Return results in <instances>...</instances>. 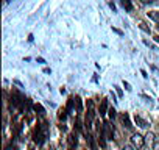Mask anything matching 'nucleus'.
<instances>
[{
    "instance_id": "nucleus-1",
    "label": "nucleus",
    "mask_w": 159,
    "mask_h": 150,
    "mask_svg": "<svg viewBox=\"0 0 159 150\" xmlns=\"http://www.w3.org/2000/svg\"><path fill=\"white\" fill-rule=\"evenodd\" d=\"M131 144L136 147V148H142L143 144H145V138L140 134V133H134L131 136Z\"/></svg>"
},
{
    "instance_id": "nucleus-2",
    "label": "nucleus",
    "mask_w": 159,
    "mask_h": 150,
    "mask_svg": "<svg viewBox=\"0 0 159 150\" xmlns=\"http://www.w3.org/2000/svg\"><path fill=\"white\" fill-rule=\"evenodd\" d=\"M45 136H47V134L44 133V130L41 128V125H38V128H36L34 133H33V141H34L36 144L41 145V144L44 142V138H45Z\"/></svg>"
},
{
    "instance_id": "nucleus-3",
    "label": "nucleus",
    "mask_w": 159,
    "mask_h": 150,
    "mask_svg": "<svg viewBox=\"0 0 159 150\" xmlns=\"http://www.w3.org/2000/svg\"><path fill=\"white\" fill-rule=\"evenodd\" d=\"M94 117H95V113H94V110H92V102H89V111H88V114H86V127H88V130L92 127Z\"/></svg>"
},
{
    "instance_id": "nucleus-4",
    "label": "nucleus",
    "mask_w": 159,
    "mask_h": 150,
    "mask_svg": "<svg viewBox=\"0 0 159 150\" xmlns=\"http://www.w3.org/2000/svg\"><path fill=\"white\" fill-rule=\"evenodd\" d=\"M103 130H105V136L106 139H112V134H114V125L111 122H105L103 124Z\"/></svg>"
},
{
    "instance_id": "nucleus-5",
    "label": "nucleus",
    "mask_w": 159,
    "mask_h": 150,
    "mask_svg": "<svg viewBox=\"0 0 159 150\" xmlns=\"http://www.w3.org/2000/svg\"><path fill=\"white\" fill-rule=\"evenodd\" d=\"M67 141H69V150H75V148H76V144H78L76 134H75V133H70L69 138H67Z\"/></svg>"
},
{
    "instance_id": "nucleus-6",
    "label": "nucleus",
    "mask_w": 159,
    "mask_h": 150,
    "mask_svg": "<svg viewBox=\"0 0 159 150\" xmlns=\"http://www.w3.org/2000/svg\"><path fill=\"white\" fill-rule=\"evenodd\" d=\"M134 122H136V124H137L140 128H147V127H148L147 120H145V119H142V117H140V116H137V114L134 116Z\"/></svg>"
},
{
    "instance_id": "nucleus-7",
    "label": "nucleus",
    "mask_w": 159,
    "mask_h": 150,
    "mask_svg": "<svg viewBox=\"0 0 159 150\" xmlns=\"http://www.w3.org/2000/svg\"><path fill=\"white\" fill-rule=\"evenodd\" d=\"M147 16H148L151 21H154V22H157V24H159V11H157V10L148 11V13H147Z\"/></svg>"
},
{
    "instance_id": "nucleus-8",
    "label": "nucleus",
    "mask_w": 159,
    "mask_h": 150,
    "mask_svg": "<svg viewBox=\"0 0 159 150\" xmlns=\"http://www.w3.org/2000/svg\"><path fill=\"white\" fill-rule=\"evenodd\" d=\"M145 141H147L148 144H151V145H154V142H156L157 139H156V134H154V133H151V131H148V133H147V136H145Z\"/></svg>"
},
{
    "instance_id": "nucleus-9",
    "label": "nucleus",
    "mask_w": 159,
    "mask_h": 150,
    "mask_svg": "<svg viewBox=\"0 0 159 150\" xmlns=\"http://www.w3.org/2000/svg\"><path fill=\"white\" fill-rule=\"evenodd\" d=\"M106 111H109V110H108V100H103L102 105H100V116H105Z\"/></svg>"
},
{
    "instance_id": "nucleus-10",
    "label": "nucleus",
    "mask_w": 159,
    "mask_h": 150,
    "mask_svg": "<svg viewBox=\"0 0 159 150\" xmlns=\"http://www.w3.org/2000/svg\"><path fill=\"white\" fill-rule=\"evenodd\" d=\"M122 122L125 124V127H126V128H131V127H133V125H131V122H129V116H128L126 113H123V114H122Z\"/></svg>"
},
{
    "instance_id": "nucleus-11",
    "label": "nucleus",
    "mask_w": 159,
    "mask_h": 150,
    "mask_svg": "<svg viewBox=\"0 0 159 150\" xmlns=\"http://www.w3.org/2000/svg\"><path fill=\"white\" fill-rule=\"evenodd\" d=\"M34 111H36V113H38L39 116H44V114H45V111H44V108H42V106H41L39 103H36V105H34Z\"/></svg>"
},
{
    "instance_id": "nucleus-12",
    "label": "nucleus",
    "mask_w": 159,
    "mask_h": 150,
    "mask_svg": "<svg viewBox=\"0 0 159 150\" xmlns=\"http://www.w3.org/2000/svg\"><path fill=\"white\" fill-rule=\"evenodd\" d=\"M75 102H76V110H78V111H81V110H83V103H81V99H80V97H76V99H75Z\"/></svg>"
},
{
    "instance_id": "nucleus-13",
    "label": "nucleus",
    "mask_w": 159,
    "mask_h": 150,
    "mask_svg": "<svg viewBox=\"0 0 159 150\" xmlns=\"http://www.w3.org/2000/svg\"><path fill=\"white\" fill-rule=\"evenodd\" d=\"M122 7H123V8H126V10H131V8H133L131 2H126V0H123V2H122Z\"/></svg>"
},
{
    "instance_id": "nucleus-14",
    "label": "nucleus",
    "mask_w": 159,
    "mask_h": 150,
    "mask_svg": "<svg viewBox=\"0 0 159 150\" xmlns=\"http://www.w3.org/2000/svg\"><path fill=\"white\" fill-rule=\"evenodd\" d=\"M108 114H109V119L112 120V119L116 117V110H114V108H109V111H108Z\"/></svg>"
},
{
    "instance_id": "nucleus-15",
    "label": "nucleus",
    "mask_w": 159,
    "mask_h": 150,
    "mask_svg": "<svg viewBox=\"0 0 159 150\" xmlns=\"http://www.w3.org/2000/svg\"><path fill=\"white\" fill-rule=\"evenodd\" d=\"M86 139H88V142L91 144V147H92V148H95V144H94V139H92V136H91V134H88V138H86Z\"/></svg>"
},
{
    "instance_id": "nucleus-16",
    "label": "nucleus",
    "mask_w": 159,
    "mask_h": 150,
    "mask_svg": "<svg viewBox=\"0 0 159 150\" xmlns=\"http://www.w3.org/2000/svg\"><path fill=\"white\" fill-rule=\"evenodd\" d=\"M122 150H136V147H134V145L126 144V145H123V147H122Z\"/></svg>"
},
{
    "instance_id": "nucleus-17",
    "label": "nucleus",
    "mask_w": 159,
    "mask_h": 150,
    "mask_svg": "<svg viewBox=\"0 0 159 150\" xmlns=\"http://www.w3.org/2000/svg\"><path fill=\"white\" fill-rule=\"evenodd\" d=\"M140 28H142V30H145L147 33H150V28H148V27H145V24H140Z\"/></svg>"
},
{
    "instance_id": "nucleus-18",
    "label": "nucleus",
    "mask_w": 159,
    "mask_h": 150,
    "mask_svg": "<svg viewBox=\"0 0 159 150\" xmlns=\"http://www.w3.org/2000/svg\"><path fill=\"white\" fill-rule=\"evenodd\" d=\"M123 86H125V89H126V91H131V86H129V83L123 82Z\"/></svg>"
},
{
    "instance_id": "nucleus-19",
    "label": "nucleus",
    "mask_w": 159,
    "mask_h": 150,
    "mask_svg": "<svg viewBox=\"0 0 159 150\" xmlns=\"http://www.w3.org/2000/svg\"><path fill=\"white\" fill-rule=\"evenodd\" d=\"M153 148H154V150H159V139H157V141L154 142V145H153Z\"/></svg>"
},
{
    "instance_id": "nucleus-20",
    "label": "nucleus",
    "mask_w": 159,
    "mask_h": 150,
    "mask_svg": "<svg viewBox=\"0 0 159 150\" xmlns=\"http://www.w3.org/2000/svg\"><path fill=\"white\" fill-rule=\"evenodd\" d=\"M59 119H66V111H61L59 113Z\"/></svg>"
},
{
    "instance_id": "nucleus-21",
    "label": "nucleus",
    "mask_w": 159,
    "mask_h": 150,
    "mask_svg": "<svg viewBox=\"0 0 159 150\" xmlns=\"http://www.w3.org/2000/svg\"><path fill=\"white\" fill-rule=\"evenodd\" d=\"M154 39H156V41H157V42H159V36H156V38H154Z\"/></svg>"
},
{
    "instance_id": "nucleus-22",
    "label": "nucleus",
    "mask_w": 159,
    "mask_h": 150,
    "mask_svg": "<svg viewBox=\"0 0 159 150\" xmlns=\"http://www.w3.org/2000/svg\"><path fill=\"white\" fill-rule=\"evenodd\" d=\"M48 150H56V148H55V147H50V148H48Z\"/></svg>"
},
{
    "instance_id": "nucleus-23",
    "label": "nucleus",
    "mask_w": 159,
    "mask_h": 150,
    "mask_svg": "<svg viewBox=\"0 0 159 150\" xmlns=\"http://www.w3.org/2000/svg\"><path fill=\"white\" fill-rule=\"evenodd\" d=\"M157 30H159V24H157Z\"/></svg>"
}]
</instances>
